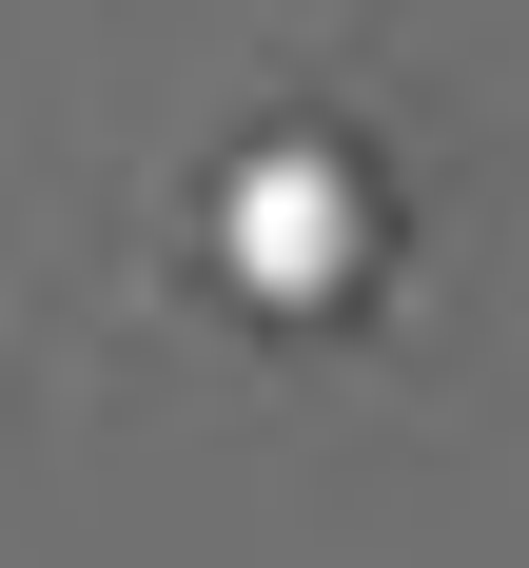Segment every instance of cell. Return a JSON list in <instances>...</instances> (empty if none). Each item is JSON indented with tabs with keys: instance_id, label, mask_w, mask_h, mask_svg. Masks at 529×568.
<instances>
[{
	"instance_id": "1",
	"label": "cell",
	"mask_w": 529,
	"mask_h": 568,
	"mask_svg": "<svg viewBox=\"0 0 529 568\" xmlns=\"http://www.w3.org/2000/svg\"><path fill=\"white\" fill-rule=\"evenodd\" d=\"M216 255H235V294L314 314V294L373 275V176H353L334 138H255V158H235V196H216Z\"/></svg>"
}]
</instances>
